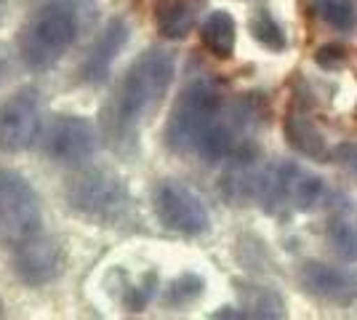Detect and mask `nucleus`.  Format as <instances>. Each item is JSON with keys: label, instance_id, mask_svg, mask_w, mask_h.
Returning a JSON list of instances; mask_svg holds the SVG:
<instances>
[{"label": "nucleus", "instance_id": "nucleus-1", "mask_svg": "<svg viewBox=\"0 0 357 320\" xmlns=\"http://www.w3.org/2000/svg\"><path fill=\"white\" fill-rule=\"evenodd\" d=\"M240 125L213 80H195L178 93L165 125V144L176 155H197L208 163L235 153Z\"/></svg>", "mask_w": 357, "mask_h": 320}, {"label": "nucleus", "instance_id": "nucleus-2", "mask_svg": "<svg viewBox=\"0 0 357 320\" xmlns=\"http://www.w3.org/2000/svg\"><path fill=\"white\" fill-rule=\"evenodd\" d=\"M176 73V61L165 48H147L128 67L115 99L105 109V134L112 147L126 150L139 139V128L160 107Z\"/></svg>", "mask_w": 357, "mask_h": 320}, {"label": "nucleus", "instance_id": "nucleus-3", "mask_svg": "<svg viewBox=\"0 0 357 320\" xmlns=\"http://www.w3.org/2000/svg\"><path fill=\"white\" fill-rule=\"evenodd\" d=\"M80 0H51L22 24L19 54L30 70L43 73L73 48L80 32Z\"/></svg>", "mask_w": 357, "mask_h": 320}, {"label": "nucleus", "instance_id": "nucleus-4", "mask_svg": "<svg viewBox=\"0 0 357 320\" xmlns=\"http://www.w3.org/2000/svg\"><path fill=\"white\" fill-rule=\"evenodd\" d=\"M67 203L70 208L99 222L115 227L131 216V195L128 187L115 171L109 168H83L67 184Z\"/></svg>", "mask_w": 357, "mask_h": 320}, {"label": "nucleus", "instance_id": "nucleus-5", "mask_svg": "<svg viewBox=\"0 0 357 320\" xmlns=\"http://www.w3.org/2000/svg\"><path fill=\"white\" fill-rule=\"evenodd\" d=\"M40 200L16 171H0V245H22L40 232Z\"/></svg>", "mask_w": 357, "mask_h": 320}, {"label": "nucleus", "instance_id": "nucleus-6", "mask_svg": "<svg viewBox=\"0 0 357 320\" xmlns=\"http://www.w3.org/2000/svg\"><path fill=\"white\" fill-rule=\"evenodd\" d=\"M259 198L264 211H310L323 198V179L296 163H280L259 182Z\"/></svg>", "mask_w": 357, "mask_h": 320}, {"label": "nucleus", "instance_id": "nucleus-7", "mask_svg": "<svg viewBox=\"0 0 357 320\" xmlns=\"http://www.w3.org/2000/svg\"><path fill=\"white\" fill-rule=\"evenodd\" d=\"M155 213H158V222L171 232L178 235H203L211 227V213L206 208V203L200 200V195L190 190L187 184L174 182V179H163V182L155 187Z\"/></svg>", "mask_w": 357, "mask_h": 320}, {"label": "nucleus", "instance_id": "nucleus-8", "mask_svg": "<svg viewBox=\"0 0 357 320\" xmlns=\"http://www.w3.org/2000/svg\"><path fill=\"white\" fill-rule=\"evenodd\" d=\"M45 155L61 166H80L99 150V134L93 123L80 115H59L48 125L43 139Z\"/></svg>", "mask_w": 357, "mask_h": 320}, {"label": "nucleus", "instance_id": "nucleus-9", "mask_svg": "<svg viewBox=\"0 0 357 320\" xmlns=\"http://www.w3.org/2000/svg\"><path fill=\"white\" fill-rule=\"evenodd\" d=\"M40 137V105L35 91H19L0 105V150L22 153Z\"/></svg>", "mask_w": 357, "mask_h": 320}, {"label": "nucleus", "instance_id": "nucleus-10", "mask_svg": "<svg viewBox=\"0 0 357 320\" xmlns=\"http://www.w3.org/2000/svg\"><path fill=\"white\" fill-rule=\"evenodd\" d=\"M14 270L27 286H45L64 270V248L54 238L35 235L14 251Z\"/></svg>", "mask_w": 357, "mask_h": 320}, {"label": "nucleus", "instance_id": "nucleus-11", "mask_svg": "<svg viewBox=\"0 0 357 320\" xmlns=\"http://www.w3.org/2000/svg\"><path fill=\"white\" fill-rule=\"evenodd\" d=\"M126 40H128V24L123 19H112L105 27V32L93 40V46L89 48L86 59L80 64V80L91 83V86L105 83L109 70H112V61L118 59Z\"/></svg>", "mask_w": 357, "mask_h": 320}, {"label": "nucleus", "instance_id": "nucleus-12", "mask_svg": "<svg viewBox=\"0 0 357 320\" xmlns=\"http://www.w3.org/2000/svg\"><path fill=\"white\" fill-rule=\"evenodd\" d=\"M301 286L328 302H347L357 296V277L339 267H328L320 261H307L298 273Z\"/></svg>", "mask_w": 357, "mask_h": 320}, {"label": "nucleus", "instance_id": "nucleus-13", "mask_svg": "<svg viewBox=\"0 0 357 320\" xmlns=\"http://www.w3.org/2000/svg\"><path fill=\"white\" fill-rule=\"evenodd\" d=\"M328 245L333 257L344 264L357 261V211L349 206V200H339L331 206L326 224Z\"/></svg>", "mask_w": 357, "mask_h": 320}, {"label": "nucleus", "instance_id": "nucleus-14", "mask_svg": "<svg viewBox=\"0 0 357 320\" xmlns=\"http://www.w3.org/2000/svg\"><path fill=\"white\" fill-rule=\"evenodd\" d=\"M203 0H155L152 19L158 32L168 40H181L195 30Z\"/></svg>", "mask_w": 357, "mask_h": 320}, {"label": "nucleus", "instance_id": "nucleus-15", "mask_svg": "<svg viewBox=\"0 0 357 320\" xmlns=\"http://www.w3.org/2000/svg\"><path fill=\"white\" fill-rule=\"evenodd\" d=\"M285 142L304 158H312V160L328 158V142L323 131L298 109H288L285 115Z\"/></svg>", "mask_w": 357, "mask_h": 320}, {"label": "nucleus", "instance_id": "nucleus-16", "mask_svg": "<svg viewBox=\"0 0 357 320\" xmlns=\"http://www.w3.org/2000/svg\"><path fill=\"white\" fill-rule=\"evenodd\" d=\"M200 40L216 59H232L235 40H238V24L229 11H211L200 27Z\"/></svg>", "mask_w": 357, "mask_h": 320}, {"label": "nucleus", "instance_id": "nucleus-17", "mask_svg": "<svg viewBox=\"0 0 357 320\" xmlns=\"http://www.w3.org/2000/svg\"><path fill=\"white\" fill-rule=\"evenodd\" d=\"M248 30H251L253 40L269 51H285V46H288V38H285L280 22L269 14L267 8L253 11V16L248 19Z\"/></svg>", "mask_w": 357, "mask_h": 320}, {"label": "nucleus", "instance_id": "nucleus-18", "mask_svg": "<svg viewBox=\"0 0 357 320\" xmlns=\"http://www.w3.org/2000/svg\"><path fill=\"white\" fill-rule=\"evenodd\" d=\"M245 296V315L248 318H283V302L278 294L259 286H245L240 289Z\"/></svg>", "mask_w": 357, "mask_h": 320}, {"label": "nucleus", "instance_id": "nucleus-19", "mask_svg": "<svg viewBox=\"0 0 357 320\" xmlns=\"http://www.w3.org/2000/svg\"><path fill=\"white\" fill-rule=\"evenodd\" d=\"M203 289H206V283H203L200 275L184 273V275H178L176 280L165 289L163 302H165V307H187V305H192L195 299L203 296Z\"/></svg>", "mask_w": 357, "mask_h": 320}, {"label": "nucleus", "instance_id": "nucleus-20", "mask_svg": "<svg viewBox=\"0 0 357 320\" xmlns=\"http://www.w3.org/2000/svg\"><path fill=\"white\" fill-rule=\"evenodd\" d=\"M317 11L333 30H352L355 27V6L352 0H317Z\"/></svg>", "mask_w": 357, "mask_h": 320}, {"label": "nucleus", "instance_id": "nucleus-21", "mask_svg": "<svg viewBox=\"0 0 357 320\" xmlns=\"http://www.w3.org/2000/svg\"><path fill=\"white\" fill-rule=\"evenodd\" d=\"M314 61H317V67H323L328 73H331V70H342L344 64H347V51H344L339 43H328V46L317 48Z\"/></svg>", "mask_w": 357, "mask_h": 320}, {"label": "nucleus", "instance_id": "nucleus-22", "mask_svg": "<svg viewBox=\"0 0 357 320\" xmlns=\"http://www.w3.org/2000/svg\"><path fill=\"white\" fill-rule=\"evenodd\" d=\"M339 158H342V163H347L357 174V147H344L342 153H339Z\"/></svg>", "mask_w": 357, "mask_h": 320}, {"label": "nucleus", "instance_id": "nucleus-23", "mask_svg": "<svg viewBox=\"0 0 357 320\" xmlns=\"http://www.w3.org/2000/svg\"><path fill=\"white\" fill-rule=\"evenodd\" d=\"M6 73V54H3V48H0V77Z\"/></svg>", "mask_w": 357, "mask_h": 320}, {"label": "nucleus", "instance_id": "nucleus-24", "mask_svg": "<svg viewBox=\"0 0 357 320\" xmlns=\"http://www.w3.org/2000/svg\"><path fill=\"white\" fill-rule=\"evenodd\" d=\"M0 315H3V302H0Z\"/></svg>", "mask_w": 357, "mask_h": 320}]
</instances>
